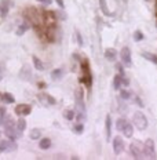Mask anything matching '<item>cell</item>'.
<instances>
[{
    "mask_svg": "<svg viewBox=\"0 0 157 160\" xmlns=\"http://www.w3.org/2000/svg\"><path fill=\"white\" fill-rule=\"evenodd\" d=\"M81 75H83V78L80 80H81L86 87L90 90L92 86V73H91V68H90V62L87 58L81 59Z\"/></svg>",
    "mask_w": 157,
    "mask_h": 160,
    "instance_id": "cell-1",
    "label": "cell"
},
{
    "mask_svg": "<svg viewBox=\"0 0 157 160\" xmlns=\"http://www.w3.org/2000/svg\"><path fill=\"white\" fill-rule=\"evenodd\" d=\"M132 122H134V126H135L138 130H141V131L146 130V127H148V119H146V116L143 115L141 111H136L134 113Z\"/></svg>",
    "mask_w": 157,
    "mask_h": 160,
    "instance_id": "cell-2",
    "label": "cell"
},
{
    "mask_svg": "<svg viewBox=\"0 0 157 160\" xmlns=\"http://www.w3.org/2000/svg\"><path fill=\"white\" fill-rule=\"evenodd\" d=\"M143 153L148 159H156V148L153 139H146V142L143 144Z\"/></svg>",
    "mask_w": 157,
    "mask_h": 160,
    "instance_id": "cell-3",
    "label": "cell"
},
{
    "mask_svg": "<svg viewBox=\"0 0 157 160\" xmlns=\"http://www.w3.org/2000/svg\"><path fill=\"white\" fill-rule=\"evenodd\" d=\"M130 153L134 159H141L142 153H143V148H141V144L139 141H134L131 145H130Z\"/></svg>",
    "mask_w": 157,
    "mask_h": 160,
    "instance_id": "cell-4",
    "label": "cell"
},
{
    "mask_svg": "<svg viewBox=\"0 0 157 160\" xmlns=\"http://www.w3.org/2000/svg\"><path fill=\"white\" fill-rule=\"evenodd\" d=\"M76 106H77L79 112L86 113V104H84V97H83V88H77L76 90Z\"/></svg>",
    "mask_w": 157,
    "mask_h": 160,
    "instance_id": "cell-5",
    "label": "cell"
},
{
    "mask_svg": "<svg viewBox=\"0 0 157 160\" xmlns=\"http://www.w3.org/2000/svg\"><path fill=\"white\" fill-rule=\"evenodd\" d=\"M120 57H121V61L125 66H131L132 65V59H131V50L128 47H123L120 51Z\"/></svg>",
    "mask_w": 157,
    "mask_h": 160,
    "instance_id": "cell-6",
    "label": "cell"
},
{
    "mask_svg": "<svg viewBox=\"0 0 157 160\" xmlns=\"http://www.w3.org/2000/svg\"><path fill=\"white\" fill-rule=\"evenodd\" d=\"M32 112V106L29 104H19L15 106V113L18 116H28Z\"/></svg>",
    "mask_w": 157,
    "mask_h": 160,
    "instance_id": "cell-7",
    "label": "cell"
},
{
    "mask_svg": "<svg viewBox=\"0 0 157 160\" xmlns=\"http://www.w3.org/2000/svg\"><path fill=\"white\" fill-rule=\"evenodd\" d=\"M113 151H115L116 155H120L124 151V141L120 137H115L113 138Z\"/></svg>",
    "mask_w": 157,
    "mask_h": 160,
    "instance_id": "cell-8",
    "label": "cell"
},
{
    "mask_svg": "<svg viewBox=\"0 0 157 160\" xmlns=\"http://www.w3.org/2000/svg\"><path fill=\"white\" fill-rule=\"evenodd\" d=\"M37 98H39V101L42 102V104H44L46 106H50V105H54L55 104V99L52 98L51 95L46 94V92H42V94H39Z\"/></svg>",
    "mask_w": 157,
    "mask_h": 160,
    "instance_id": "cell-9",
    "label": "cell"
},
{
    "mask_svg": "<svg viewBox=\"0 0 157 160\" xmlns=\"http://www.w3.org/2000/svg\"><path fill=\"white\" fill-rule=\"evenodd\" d=\"M10 11V0H0V17L6 18Z\"/></svg>",
    "mask_w": 157,
    "mask_h": 160,
    "instance_id": "cell-10",
    "label": "cell"
},
{
    "mask_svg": "<svg viewBox=\"0 0 157 160\" xmlns=\"http://www.w3.org/2000/svg\"><path fill=\"white\" fill-rule=\"evenodd\" d=\"M19 78H21L22 80H25V82L32 80V72H31V68H29L28 65L22 66V69L19 71Z\"/></svg>",
    "mask_w": 157,
    "mask_h": 160,
    "instance_id": "cell-11",
    "label": "cell"
},
{
    "mask_svg": "<svg viewBox=\"0 0 157 160\" xmlns=\"http://www.w3.org/2000/svg\"><path fill=\"white\" fill-rule=\"evenodd\" d=\"M0 145L4 148V151H8V152H14L17 151V144L14 142V139H10V141H0Z\"/></svg>",
    "mask_w": 157,
    "mask_h": 160,
    "instance_id": "cell-12",
    "label": "cell"
},
{
    "mask_svg": "<svg viewBox=\"0 0 157 160\" xmlns=\"http://www.w3.org/2000/svg\"><path fill=\"white\" fill-rule=\"evenodd\" d=\"M105 58L108 59V61H116V58H117V51H116L115 48H106Z\"/></svg>",
    "mask_w": 157,
    "mask_h": 160,
    "instance_id": "cell-13",
    "label": "cell"
},
{
    "mask_svg": "<svg viewBox=\"0 0 157 160\" xmlns=\"http://www.w3.org/2000/svg\"><path fill=\"white\" fill-rule=\"evenodd\" d=\"M123 78H124V73H119V75L115 76V80H113V87H115V90H119L123 86Z\"/></svg>",
    "mask_w": 157,
    "mask_h": 160,
    "instance_id": "cell-14",
    "label": "cell"
},
{
    "mask_svg": "<svg viewBox=\"0 0 157 160\" xmlns=\"http://www.w3.org/2000/svg\"><path fill=\"white\" fill-rule=\"evenodd\" d=\"M123 134H124V137H127V138H131L132 134H134V127H132V124H130L128 122H127V124H125V127L123 128Z\"/></svg>",
    "mask_w": 157,
    "mask_h": 160,
    "instance_id": "cell-15",
    "label": "cell"
},
{
    "mask_svg": "<svg viewBox=\"0 0 157 160\" xmlns=\"http://www.w3.org/2000/svg\"><path fill=\"white\" fill-rule=\"evenodd\" d=\"M2 99H3V102H6V104H14L15 102V98L11 92H3Z\"/></svg>",
    "mask_w": 157,
    "mask_h": 160,
    "instance_id": "cell-16",
    "label": "cell"
},
{
    "mask_svg": "<svg viewBox=\"0 0 157 160\" xmlns=\"http://www.w3.org/2000/svg\"><path fill=\"white\" fill-rule=\"evenodd\" d=\"M142 57L145 59H148V61L150 62H153V64H156L157 65V54H152V52H142Z\"/></svg>",
    "mask_w": 157,
    "mask_h": 160,
    "instance_id": "cell-17",
    "label": "cell"
},
{
    "mask_svg": "<svg viewBox=\"0 0 157 160\" xmlns=\"http://www.w3.org/2000/svg\"><path fill=\"white\" fill-rule=\"evenodd\" d=\"M105 126H106V138H110V132H112V119H110V116L108 115L106 116V123H105Z\"/></svg>",
    "mask_w": 157,
    "mask_h": 160,
    "instance_id": "cell-18",
    "label": "cell"
},
{
    "mask_svg": "<svg viewBox=\"0 0 157 160\" xmlns=\"http://www.w3.org/2000/svg\"><path fill=\"white\" fill-rule=\"evenodd\" d=\"M39 146L40 149H48L50 146H51V139L50 138H42L39 142Z\"/></svg>",
    "mask_w": 157,
    "mask_h": 160,
    "instance_id": "cell-19",
    "label": "cell"
},
{
    "mask_svg": "<svg viewBox=\"0 0 157 160\" xmlns=\"http://www.w3.org/2000/svg\"><path fill=\"white\" fill-rule=\"evenodd\" d=\"M32 59H33V65H35V68L37 69V71H43L44 69V65H43V62L40 61L36 55H32Z\"/></svg>",
    "mask_w": 157,
    "mask_h": 160,
    "instance_id": "cell-20",
    "label": "cell"
},
{
    "mask_svg": "<svg viewBox=\"0 0 157 160\" xmlns=\"http://www.w3.org/2000/svg\"><path fill=\"white\" fill-rule=\"evenodd\" d=\"M125 124H127V120L120 118V119H117V122H116V128H117L119 131H123V128L125 127Z\"/></svg>",
    "mask_w": 157,
    "mask_h": 160,
    "instance_id": "cell-21",
    "label": "cell"
},
{
    "mask_svg": "<svg viewBox=\"0 0 157 160\" xmlns=\"http://www.w3.org/2000/svg\"><path fill=\"white\" fill-rule=\"evenodd\" d=\"M42 137V130L39 128H33L31 131V139H39Z\"/></svg>",
    "mask_w": 157,
    "mask_h": 160,
    "instance_id": "cell-22",
    "label": "cell"
},
{
    "mask_svg": "<svg viewBox=\"0 0 157 160\" xmlns=\"http://www.w3.org/2000/svg\"><path fill=\"white\" fill-rule=\"evenodd\" d=\"M28 28H29L28 22H24V24H22L21 26H19L18 29H17V35H18V36H22V35H24V33H25V31H26V29H28Z\"/></svg>",
    "mask_w": 157,
    "mask_h": 160,
    "instance_id": "cell-23",
    "label": "cell"
},
{
    "mask_svg": "<svg viewBox=\"0 0 157 160\" xmlns=\"http://www.w3.org/2000/svg\"><path fill=\"white\" fill-rule=\"evenodd\" d=\"M61 76H63V71H62V69H55V71H52V73H51V78L54 80L61 79Z\"/></svg>",
    "mask_w": 157,
    "mask_h": 160,
    "instance_id": "cell-24",
    "label": "cell"
},
{
    "mask_svg": "<svg viewBox=\"0 0 157 160\" xmlns=\"http://www.w3.org/2000/svg\"><path fill=\"white\" fill-rule=\"evenodd\" d=\"M99 6H101V10L105 15H109V10L108 6H106V0H99Z\"/></svg>",
    "mask_w": 157,
    "mask_h": 160,
    "instance_id": "cell-25",
    "label": "cell"
},
{
    "mask_svg": "<svg viewBox=\"0 0 157 160\" xmlns=\"http://www.w3.org/2000/svg\"><path fill=\"white\" fill-rule=\"evenodd\" d=\"M17 127H18V130H21V131H24V130L26 128V122L24 119H19L18 122H17Z\"/></svg>",
    "mask_w": 157,
    "mask_h": 160,
    "instance_id": "cell-26",
    "label": "cell"
},
{
    "mask_svg": "<svg viewBox=\"0 0 157 160\" xmlns=\"http://www.w3.org/2000/svg\"><path fill=\"white\" fill-rule=\"evenodd\" d=\"M120 97H121L123 99H130L131 98V92H130L128 90H121V91H120Z\"/></svg>",
    "mask_w": 157,
    "mask_h": 160,
    "instance_id": "cell-27",
    "label": "cell"
},
{
    "mask_svg": "<svg viewBox=\"0 0 157 160\" xmlns=\"http://www.w3.org/2000/svg\"><path fill=\"white\" fill-rule=\"evenodd\" d=\"M134 39H135V42H141V40L143 39V33L141 31H136L135 33H134Z\"/></svg>",
    "mask_w": 157,
    "mask_h": 160,
    "instance_id": "cell-28",
    "label": "cell"
},
{
    "mask_svg": "<svg viewBox=\"0 0 157 160\" xmlns=\"http://www.w3.org/2000/svg\"><path fill=\"white\" fill-rule=\"evenodd\" d=\"M65 118L68 120H73V119H75V112H73V111H66L65 112Z\"/></svg>",
    "mask_w": 157,
    "mask_h": 160,
    "instance_id": "cell-29",
    "label": "cell"
},
{
    "mask_svg": "<svg viewBox=\"0 0 157 160\" xmlns=\"http://www.w3.org/2000/svg\"><path fill=\"white\" fill-rule=\"evenodd\" d=\"M75 131L77 132V134H80V132L83 131V124H76L75 126Z\"/></svg>",
    "mask_w": 157,
    "mask_h": 160,
    "instance_id": "cell-30",
    "label": "cell"
},
{
    "mask_svg": "<svg viewBox=\"0 0 157 160\" xmlns=\"http://www.w3.org/2000/svg\"><path fill=\"white\" fill-rule=\"evenodd\" d=\"M116 69H117L119 73H124V69H123V64H116Z\"/></svg>",
    "mask_w": 157,
    "mask_h": 160,
    "instance_id": "cell-31",
    "label": "cell"
},
{
    "mask_svg": "<svg viewBox=\"0 0 157 160\" xmlns=\"http://www.w3.org/2000/svg\"><path fill=\"white\" fill-rule=\"evenodd\" d=\"M123 86H124V87H127V86H130V80L125 78V75H124V78H123Z\"/></svg>",
    "mask_w": 157,
    "mask_h": 160,
    "instance_id": "cell-32",
    "label": "cell"
},
{
    "mask_svg": "<svg viewBox=\"0 0 157 160\" xmlns=\"http://www.w3.org/2000/svg\"><path fill=\"white\" fill-rule=\"evenodd\" d=\"M37 2L43 3V4H46V6H48V4H51L52 3V0H37Z\"/></svg>",
    "mask_w": 157,
    "mask_h": 160,
    "instance_id": "cell-33",
    "label": "cell"
},
{
    "mask_svg": "<svg viewBox=\"0 0 157 160\" xmlns=\"http://www.w3.org/2000/svg\"><path fill=\"white\" fill-rule=\"evenodd\" d=\"M76 36H77V42H79V44L81 46V44H83V39H81V36H80V33H79V32H76Z\"/></svg>",
    "mask_w": 157,
    "mask_h": 160,
    "instance_id": "cell-34",
    "label": "cell"
},
{
    "mask_svg": "<svg viewBox=\"0 0 157 160\" xmlns=\"http://www.w3.org/2000/svg\"><path fill=\"white\" fill-rule=\"evenodd\" d=\"M134 101L136 102V104H138L139 106H143V102L141 101V99H139V97H135V99H134Z\"/></svg>",
    "mask_w": 157,
    "mask_h": 160,
    "instance_id": "cell-35",
    "label": "cell"
},
{
    "mask_svg": "<svg viewBox=\"0 0 157 160\" xmlns=\"http://www.w3.org/2000/svg\"><path fill=\"white\" fill-rule=\"evenodd\" d=\"M56 3H58V6H59V7H61V8L65 7V4H63V2H62V0H56Z\"/></svg>",
    "mask_w": 157,
    "mask_h": 160,
    "instance_id": "cell-36",
    "label": "cell"
},
{
    "mask_svg": "<svg viewBox=\"0 0 157 160\" xmlns=\"http://www.w3.org/2000/svg\"><path fill=\"white\" fill-rule=\"evenodd\" d=\"M46 87V83H39V88H44Z\"/></svg>",
    "mask_w": 157,
    "mask_h": 160,
    "instance_id": "cell-37",
    "label": "cell"
},
{
    "mask_svg": "<svg viewBox=\"0 0 157 160\" xmlns=\"http://www.w3.org/2000/svg\"><path fill=\"white\" fill-rule=\"evenodd\" d=\"M3 79V76H2V69H0V80Z\"/></svg>",
    "mask_w": 157,
    "mask_h": 160,
    "instance_id": "cell-38",
    "label": "cell"
},
{
    "mask_svg": "<svg viewBox=\"0 0 157 160\" xmlns=\"http://www.w3.org/2000/svg\"><path fill=\"white\" fill-rule=\"evenodd\" d=\"M145 2H152V0H145Z\"/></svg>",
    "mask_w": 157,
    "mask_h": 160,
    "instance_id": "cell-39",
    "label": "cell"
},
{
    "mask_svg": "<svg viewBox=\"0 0 157 160\" xmlns=\"http://www.w3.org/2000/svg\"><path fill=\"white\" fill-rule=\"evenodd\" d=\"M156 28H157V21H156Z\"/></svg>",
    "mask_w": 157,
    "mask_h": 160,
    "instance_id": "cell-40",
    "label": "cell"
}]
</instances>
